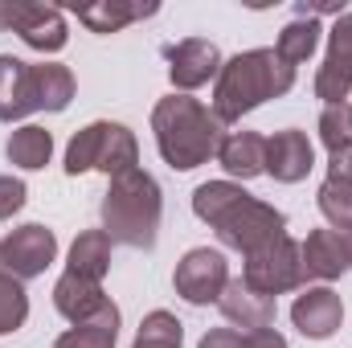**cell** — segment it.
Listing matches in <instances>:
<instances>
[{"mask_svg": "<svg viewBox=\"0 0 352 348\" xmlns=\"http://www.w3.org/2000/svg\"><path fill=\"white\" fill-rule=\"evenodd\" d=\"M152 131H156V148H160L164 164L176 173L205 164L209 156H217V148L226 140V123L188 94H168L156 102Z\"/></svg>", "mask_w": 352, "mask_h": 348, "instance_id": "6da1fadb", "label": "cell"}, {"mask_svg": "<svg viewBox=\"0 0 352 348\" xmlns=\"http://www.w3.org/2000/svg\"><path fill=\"white\" fill-rule=\"evenodd\" d=\"M295 87V66H287L274 50H246L230 62H221L217 87H213V115L221 123H234L263 107L266 98H278Z\"/></svg>", "mask_w": 352, "mask_h": 348, "instance_id": "7a4b0ae2", "label": "cell"}, {"mask_svg": "<svg viewBox=\"0 0 352 348\" xmlns=\"http://www.w3.org/2000/svg\"><path fill=\"white\" fill-rule=\"evenodd\" d=\"M160 213H164L160 184L144 168L111 176V188L102 197V234L111 242H123L131 250H152L160 234Z\"/></svg>", "mask_w": 352, "mask_h": 348, "instance_id": "3957f363", "label": "cell"}, {"mask_svg": "<svg viewBox=\"0 0 352 348\" xmlns=\"http://www.w3.org/2000/svg\"><path fill=\"white\" fill-rule=\"evenodd\" d=\"M213 230H217V238H221L230 250L254 254L258 246H266V242H274V238L287 234V217H283L274 205L258 201V197H242Z\"/></svg>", "mask_w": 352, "mask_h": 348, "instance_id": "277c9868", "label": "cell"}, {"mask_svg": "<svg viewBox=\"0 0 352 348\" xmlns=\"http://www.w3.org/2000/svg\"><path fill=\"white\" fill-rule=\"evenodd\" d=\"M242 283H246L250 291L266 295V299H278V295L295 291V287L303 283L299 246H295L287 234L274 238V242H266V246H258L254 254H246V274H242Z\"/></svg>", "mask_w": 352, "mask_h": 348, "instance_id": "5b68a950", "label": "cell"}, {"mask_svg": "<svg viewBox=\"0 0 352 348\" xmlns=\"http://www.w3.org/2000/svg\"><path fill=\"white\" fill-rule=\"evenodd\" d=\"M176 295L188 299L192 307H205V303H217L226 283H230V262L221 250H209V246H197L188 250L184 259L176 262Z\"/></svg>", "mask_w": 352, "mask_h": 348, "instance_id": "8992f818", "label": "cell"}, {"mask_svg": "<svg viewBox=\"0 0 352 348\" xmlns=\"http://www.w3.org/2000/svg\"><path fill=\"white\" fill-rule=\"evenodd\" d=\"M352 90V12L336 17L332 33H328V54L324 66L316 74V98H324V107L344 102Z\"/></svg>", "mask_w": 352, "mask_h": 348, "instance_id": "52a82bcc", "label": "cell"}, {"mask_svg": "<svg viewBox=\"0 0 352 348\" xmlns=\"http://www.w3.org/2000/svg\"><path fill=\"white\" fill-rule=\"evenodd\" d=\"M0 254H4V270L16 274V279H37L45 274V266L58 259V238L54 230L29 221L21 230H12L4 242H0Z\"/></svg>", "mask_w": 352, "mask_h": 348, "instance_id": "ba28073f", "label": "cell"}, {"mask_svg": "<svg viewBox=\"0 0 352 348\" xmlns=\"http://www.w3.org/2000/svg\"><path fill=\"white\" fill-rule=\"evenodd\" d=\"M291 320H295V328H299L307 340H328V336L340 328V320H344V303H340V295H336L332 287H307V291L295 299Z\"/></svg>", "mask_w": 352, "mask_h": 348, "instance_id": "9c48e42d", "label": "cell"}, {"mask_svg": "<svg viewBox=\"0 0 352 348\" xmlns=\"http://www.w3.org/2000/svg\"><path fill=\"white\" fill-rule=\"evenodd\" d=\"M168 74H173V87L184 94V90H197L205 87L209 78L221 74V54L213 41H201V37H188L180 41L176 50H168Z\"/></svg>", "mask_w": 352, "mask_h": 348, "instance_id": "30bf717a", "label": "cell"}, {"mask_svg": "<svg viewBox=\"0 0 352 348\" xmlns=\"http://www.w3.org/2000/svg\"><path fill=\"white\" fill-rule=\"evenodd\" d=\"M311 164H316V152H311V140L303 131L287 127V131H274L266 140V173L278 184H299L311 173Z\"/></svg>", "mask_w": 352, "mask_h": 348, "instance_id": "8fae6325", "label": "cell"}, {"mask_svg": "<svg viewBox=\"0 0 352 348\" xmlns=\"http://www.w3.org/2000/svg\"><path fill=\"white\" fill-rule=\"evenodd\" d=\"M299 262H303V279H340L349 270V242L336 230H311L299 246Z\"/></svg>", "mask_w": 352, "mask_h": 348, "instance_id": "7c38bea8", "label": "cell"}, {"mask_svg": "<svg viewBox=\"0 0 352 348\" xmlns=\"http://www.w3.org/2000/svg\"><path fill=\"white\" fill-rule=\"evenodd\" d=\"M107 303H111V299L102 295V287H98L94 279L74 274V270H66V274L54 283V307H58L74 328H78V324H90Z\"/></svg>", "mask_w": 352, "mask_h": 348, "instance_id": "4fadbf2b", "label": "cell"}, {"mask_svg": "<svg viewBox=\"0 0 352 348\" xmlns=\"http://www.w3.org/2000/svg\"><path fill=\"white\" fill-rule=\"evenodd\" d=\"M217 307H221V316H226L230 324H238V328H246V332H258V328H270V324H274V299L250 291L242 279H230V283H226Z\"/></svg>", "mask_w": 352, "mask_h": 348, "instance_id": "5bb4252c", "label": "cell"}, {"mask_svg": "<svg viewBox=\"0 0 352 348\" xmlns=\"http://www.w3.org/2000/svg\"><path fill=\"white\" fill-rule=\"evenodd\" d=\"M37 111L33 102V66H25L12 54H0V123L25 119Z\"/></svg>", "mask_w": 352, "mask_h": 348, "instance_id": "9a60e30c", "label": "cell"}, {"mask_svg": "<svg viewBox=\"0 0 352 348\" xmlns=\"http://www.w3.org/2000/svg\"><path fill=\"white\" fill-rule=\"evenodd\" d=\"M16 33H21V41L29 50H41V54H58L66 45V37H70L66 17H62L58 4H25V17L16 25Z\"/></svg>", "mask_w": 352, "mask_h": 348, "instance_id": "2e32d148", "label": "cell"}, {"mask_svg": "<svg viewBox=\"0 0 352 348\" xmlns=\"http://www.w3.org/2000/svg\"><path fill=\"white\" fill-rule=\"evenodd\" d=\"M217 160H221V168L230 176H242V180H254V176L266 173V140L258 131H234V135H226L221 140V148H217Z\"/></svg>", "mask_w": 352, "mask_h": 348, "instance_id": "e0dca14e", "label": "cell"}, {"mask_svg": "<svg viewBox=\"0 0 352 348\" xmlns=\"http://www.w3.org/2000/svg\"><path fill=\"white\" fill-rule=\"evenodd\" d=\"M140 160V144L135 135L123 127V123H102V144H98V156H94V168L107 176H123L135 168Z\"/></svg>", "mask_w": 352, "mask_h": 348, "instance_id": "ac0fdd59", "label": "cell"}, {"mask_svg": "<svg viewBox=\"0 0 352 348\" xmlns=\"http://www.w3.org/2000/svg\"><path fill=\"white\" fill-rule=\"evenodd\" d=\"M4 152H8V160H12L16 168L37 173V168H45L50 156H54V135H50L45 127H37V123H25V127H16V131L8 135Z\"/></svg>", "mask_w": 352, "mask_h": 348, "instance_id": "d6986e66", "label": "cell"}, {"mask_svg": "<svg viewBox=\"0 0 352 348\" xmlns=\"http://www.w3.org/2000/svg\"><path fill=\"white\" fill-rule=\"evenodd\" d=\"M74 98V74L58 62L33 66V102L37 111H66Z\"/></svg>", "mask_w": 352, "mask_h": 348, "instance_id": "ffe728a7", "label": "cell"}, {"mask_svg": "<svg viewBox=\"0 0 352 348\" xmlns=\"http://www.w3.org/2000/svg\"><path fill=\"white\" fill-rule=\"evenodd\" d=\"M156 4H123V0H98V4H82L78 8V21L87 25L90 33H119L123 25L140 21V17H152Z\"/></svg>", "mask_w": 352, "mask_h": 348, "instance_id": "44dd1931", "label": "cell"}, {"mask_svg": "<svg viewBox=\"0 0 352 348\" xmlns=\"http://www.w3.org/2000/svg\"><path fill=\"white\" fill-rule=\"evenodd\" d=\"M115 336H119V307L107 303L90 324H78L70 332H62L54 348H115Z\"/></svg>", "mask_w": 352, "mask_h": 348, "instance_id": "7402d4cb", "label": "cell"}, {"mask_svg": "<svg viewBox=\"0 0 352 348\" xmlns=\"http://www.w3.org/2000/svg\"><path fill=\"white\" fill-rule=\"evenodd\" d=\"M70 270L98 283V279L111 270V238H107L102 230H87V234H78L74 246H70Z\"/></svg>", "mask_w": 352, "mask_h": 348, "instance_id": "603a6c76", "label": "cell"}, {"mask_svg": "<svg viewBox=\"0 0 352 348\" xmlns=\"http://www.w3.org/2000/svg\"><path fill=\"white\" fill-rule=\"evenodd\" d=\"M320 21L316 17H295L291 25H283V33H278V45H274V54L287 62V66H299V62H307L311 54H316V45H320Z\"/></svg>", "mask_w": 352, "mask_h": 348, "instance_id": "cb8c5ba5", "label": "cell"}, {"mask_svg": "<svg viewBox=\"0 0 352 348\" xmlns=\"http://www.w3.org/2000/svg\"><path fill=\"white\" fill-rule=\"evenodd\" d=\"M242 197H250V193H242V184H234V180H209V184H201V188L192 193V213H197L201 221L217 226Z\"/></svg>", "mask_w": 352, "mask_h": 348, "instance_id": "d4e9b609", "label": "cell"}, {"mask_svg": "<svg viewBox=\"0 0 352 348\" xmlns=\"http://www.w3.org/2000/svg\"><path fill=\"white\" fill-rule=\"evenodd\" d=\"M180 340H184V328L173 312H148L131 348H180Z\"/></svg>", "mask_w": 352, "mask_h": 348, "instance_id": "484cf974", "label": "cell"}, {"mask_svg": "<svg viewBox=\"0 0 352 348\" xmlns=\"http://www.w3.org/2000/svg\"><path fill=\"white\" fill-rule=\"evenodd\" d=\"M25 320H29V295H25V287H21L16 274L0 270V336L16 332Z\"/></svg>", "mask_w": 352, "mask_h": 348, "instance_id": "4316f807", "label": "cell"}, {"mask_svg": "<svg viewBox=\"0 0 352 348\" xmlns=\"http://www.w3.org/2000/svg\"><path fill=\"white\" fill-rule=\"evenodd\" d=\"M320 213L332 221V230H349L352 234V184H340V180H324L320 184Z\"/></svg>", "mask_w": 352, "mask_h": 348, "instance_id": "83f0119b", "label": "cell"}, {"mask_svg": "<svg viewBox=\"0 0 352 348\" xmlns=\"http://www.w3.org/2000/svg\"><path fill=\"white\" fill-rule=\"evenodd\" d=\"M98 144H102V123L82 127V131L70 140V148H66V173L70 176L90 173V168H94V156H98Z\"/></svg>", "mask_w": 352, "mask_h": 348, "instance_id": "f1b7e54d", "label": "cell"}, {"mask_svg": "<svg viewBox=\"0 0 352 348\" xmlns=\"http://www.w3.org/2000/svg\"><path fill=\"white\" fill-rule=\"evenodd\" d=\"M320 140L328 152H340L344 144H352V119H349V107L336 102V107H324L320 115Z\"/></svg>", "mask_w": 352, "mask_h": 348, "instance_id": "f546056e", "label": "cell"}, {"mask_svg": "<svg viewBox=\"0 0 352 348\" xmlns=\"http://www.w3.org/2000/svg\"><path fill=\"white\" fill-rule=\"evenodd\" d=\"M25 197H29L25 180H16V176H0V221L12 217V213L25 205Z\"/></svg>", "mask_w": 352, "mask_h": 348, "instance_id": "4dcf8cb0", "label": "cell"}, {"mask_svg": "<svg viewBox=\"0 0 352 348\" xmlns=\"http://www.w3.org/2000/svg\"><path fill=\"white\" fill-rule=\"evenodd\" d=\"M197 348H246V332H234V328H213L201 336Z\"/></svg>", "mask_w": 352, "mask_h": 348, "instance_id": "1f68e13d", "label": "cell"}, {"mask_svg": "<svg viewBox=\"0 0 352 348\" xmlns=\"http://www.w3.org/2000/svg\"><path fill=\"white\" fill-rule=\"evenodd\" d=\"M328 180L352 184V144H344L340 152H332V160H328Z\"/></svg>", "mask_w": 352, "mask_h": 348, "instance_id": "d6a6232c", "label": "cell"}, {"mask_svg": "<svg viewBox=\"0 0 352 348\" xmlns=\"http://www.w3.org/2000/svg\"><path fill=\"white\" fill-rule=\"evenodd\" d=\"M25 4L29 0H0V29H12L16 33V25L25 17Z\"/></svg>", "mask_w": 352, "mask_h": 348, "instance_id": "836d02e7", "label": "cell"}, {"mask_svg": "<svg viewBox=\"0 0 352 348\" xmlns=\"http://www.w3.org/2000/svg\"><path fill=\"white\" fill-rule=\"evenodd\" d=\"M246 348H287V340L274 328H258V332H246Z\"/></svg>", "mask_w": 352, "mask_h": 348, "instance_id": "e575fe53", "label": "cell"}, {"mask_svg": "<svg viewBox=\"0 0 352 348\" xmlns=\"http://www.w3.org/2000/svg\"><path fill=\"white\" fill-rule=\"evenodd\" d=\"M344 242H349V262H352V234H349V238H344Z\"/></svg>", "mask_w": 352, "mask_h": 348, "instance_id": "d590c367", "label": "cell"}, {"mask_svg": "<svg viewBox=\"0 0 352 348\" xmlns=\"http://www.w3.org/2000/svg\"><path fill=\"white\" fill-rule=\"evenodd\" d=\"M349 119H352V107H349Z\"/></svg>", "mask_w": 352, "mask_h": 348, "instance_id": "8d00e7d4", "label": "cell"}]
</instances>
